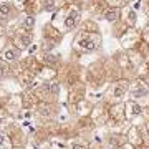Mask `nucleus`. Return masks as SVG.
<instances>
[{
  "mask_svg": "<svg viewBox=\"0 0 149 149\" xmlns=\"http://www.w3.org/2000/svg\"><path fill=\"white\" fill-rule=\"evenodd\" d=\"M129 93H131V100L134 101H141L146 96H149V86L144 85V81H133L129 86Z\"/></svg>",
  "mask_w": 149,
  "mask_h": 149,
  "instance_id": "obj_3",
  "label": "nucleus"
},
{
  "mask_svg": "<svg viewBox=\"0 0 149 149\" xmlns=\"http://www.w3.org/2000/svg\"><path fill=\"white\" fill-rule=\"evenodd\" d=\"M20 58V50L15 45H8V47L2 52V60L7 63H15L17 60Z\"/></svg>",
  "mask_w": 149,
  "mask_h": 149,
  "instance_id": "obj_7",
  "label": "nucleus"
},
{
  "mask_svg": "<svg viewBox=\"0 0 149 149\" xmlns=\"http://www.w3.org/2000/svg\"><path fill=\"white\" fill-rule=\"evenodd\" d=\"M7 100H8V98H7V91L5 90H0V109H3Z\"/></svg>",
  "mask_w": 149,
  "mask_h": 149,
  "instance_id": "obj_16",
  "label": "nucleus"
},
{
  "mask_svg": "<svg viewBox=\"0 0 149 149\" xmlns=\"http://www.w3.org/2000/svg\"><path fill=\"white\" fill-rule=\"evenodd\" d=\"M78 20H80V12L76 10V8H70V12L63 18V30L65 32L73 30V28L78 25Z\"/></svg>",
  "mask_w": 149,
  "mask_h": 149,
  "instance_id": "obj_6",
  "label": "nucleus"
},
{
  "mask_svg": "<svg viewBox=\"0 0 149 149\" xmlns=\"http://www.w3.org/2000/svg\"><path fill=\"white\" fill-rule=\"evenodd\" d=\"M119 17V12H118V8H113V10H108L106 13H104V18H106L108 22H114Z\"/></svg>",
  "mask_w": 149,
  "mask_h": 149,
  "instance_id": "obj_14",
  "label": "nucleus"
},
{
  "mask_svg": "<svg viewBox=\"0 0 149 149\" xmlns=\"http://www.w3.org/2000/svg\"><path fill=\"white\" fill-rule=\"evenodd\" d=\"M124 114H126V119H134L143 114V106L141 103L134 101V100H129V101L124 103Z\"/></svg>",
  "mask_w": 149,
  "mask_h": 149,
  "instance_id": "obj_5",
  "label": "nucleus"
},
{
  "mask_svg": "<svg viewBox=\"0 0 149 149\" xmlns=\"http://www.w3.org/2000/svg\"><path fill=\"white\" fill-rule=\"evenodd\" d=\"M148 15H149V7H148Z\"/></svg>",
  "mask_w": 149,
  "mask_h": 149,
  "instance_id": "obj_23",
  "label": "nucleus"
},
{
  "mask_svg": "<svg viewBox=\"0 0 149 149\" xmlns=\"http://www.w3.org/2000/svg\"><path fill=\"white\" fill-rule=\"evenodd\" d=\"M12 12H13L12 3H8V2H2V3H0V17L7 18V17L12 15Z\"/></svg>",
  "mask_w": 149,
  "mask_h": 149,
  "instance_id": "obj_10",
  "label": "nucleus"
},
{
  "mask_svg": "<svg viewBox=\"0 0 149 149\" xmlns=\"http://www.w3.org/2000/svg\"><path fill=\"white\" fill-rule=\"evenodd\" d=\"M13 149H23V148H20V146H15V148H13Z\"/></svg>",
  "mask_w": 149,
  "mask_h": 149,
  "instance_id": "obj_22",
  "label": "nucleus"
},
{
  "mask_svg": "<svg viewBox=\"0 0 149 149\" xmlns=\"http://www.w3.org/2000/svg\"><path fill=\"white\" fill-rule=\"evenodd\" d=\"M124 2L126 0H108V3H111L113 7H121V5H124Z\"/></svg>",
  "mask_w": 149,
  "mask_h": 149,
  "instance_id": "obj_17",
  "label": "nucleus"
},
{
  "mask_svg": "<svg viewBox=\"0 0 149 149\" xmlns=\"http://www.w3.org/2000/svg\"><path fill=\"white\" fill-rule=\"evenodd\" d=\"M144 131H146V136L149 139V123H146V126H144Z\"/></svg>",
  "mask_w": 149,
  "mask_h": 149,
  "instance_id": "obj_20",
  "label": "nucleus"
},
{
  "mask_svg": "<svg viewBox=\"0 0 149 149\" xmlns=\"http://www.w3.org/2000/svg\"><path fill=\"white\" fill-rule=\"evenodd\" d=\"M118 149H129V148H126V146H121V148H118ZM133 149V148H131Z\"/></svg>",
  "mask_w": 149,
  "mask_h": 149,
  "instance_id": "obj_21",
  "label": "nucleus"
},
{
  "mask_svg": "<svg viewBox=\"0 0 149 149\" xmlns=\"http://www.w3.org/2000/svg\"><path fill=\"white\" fill-rule=\"evenodd\" d=\"M8 76V63L0 60V81H3Z\"/></svg>",
  "mask_w": 149,
  "mask_h": 149,
  "instance_id": "obj_12",
  "label": "nucleus"
},
{
  "mask_svg": "<svg viewBox=\"0 0 149 149\" xmlns=\"http://www.w3.org/2000/svg\"><path fill=\"white\" fill-rule=\"evenodd\" d=\"M129 134H134V136H138V128H133V129H131V131H129ZM129 141H133V143H136V144H138V143H141V139H136V138H133V139H129Z\"/></svg>",
  "mask_w": 149,
  "mask_h": 149,
  "instance_id": "obj_18",
  "label": "nucleus"
},
{
  "mask_svg": "<svg viewBox=\"0 0 149 149\" xmlns=\"http://www.w3.org/2000/svg\"><path fill=\"white\" fill-rule=\"evenodd\" d=\"M70 149H90L88 148V144L85 141H81V139H74L70 143Z\"/></svg>",
  "mask_w": 149,
  "mask_h": 149,
  "instance_id": "obj_13",
  "label": "nucleus"
},
{
  "mask_svg": "<svg viewBox=\"0 0 149 149\" xmlns=\"http://www.w3.org/2000/svg\"><path fill=\"white\" fill-rule=\"evenodd\" d=\"M129 86H131V85H129L126 80L116 81V83L109 88V91H108V101L119 103L123 98L129 93Z\"/></svg>",
  "mask_w": 149,
  "mask_h": 149,
  "instance_id": "obj_2",
  "label": "nucleus"
},
{
  "mask_svg": "<svg viewBox=\"0 0 149 149\" xmlns=\"http://www.w3.org/2000/svg\"><path fill=\"white\" fill-rule=\"evenodd\" d=\"M124 20L128 23H131V25H134L136 23V12L131 10V8H126L124 10Z\"/></svg>",
  "mask_w": 149,
  "mask_h": 149,
  "instance_id": "obj_11",
  "label": "nucleus"
},
{
  "mask_svg": "<svg viewBox=\"0 0 149 149\" xmlns=\"http://www.w3.org/2000/svg\"><path fill=\"white\" fill-rule=\"evenodd\" d=\"M13 42H15V47L18 48V50H22V48H27L28 45H30L32 37H30V33H25V30H22V32H18L15 35Z\"/></svg>",
  "mask_w": 149,
  "mask_h": 149,
  "instance_id": "obj_8",
  "label": "nucleus"
},
{
  "mask_svg": "<svg viewBox=\"0 0 149 149\" xmlns=\"http://www.w3.org/2000/svg\"><path fill=\"white\" fill-rule=\"evenodd\" d=\"M22 25L25 27V30H30V28H33V25H35L33 17H23V18H22Z\"/></svg>",
  "mask_w": 149,
  "mask_h": 149,
  "instance_id": "obj_15",
  "label": "nucleus"
},
{
  "mask_svg": "<svg viewBox=\"0 0 149 149\" xmlns=\"http://www.w3.org/2000/svg\"><path fill=\"white\" fill-rule=\"evenodd\" d=\"M101 38L96 33H90V32H81L78 37L74 38V47L85 50V52H95L96 48L100 47Z\"/></svg>",
  "mask_w": 149,
  "mask_h": 149,
  "instance_id": "obj_1",
  "label": "nucleus"
},
{
  "mask_svg": "<svg viewBox=\"0 0 149 149\" xmlns=\"http://www.w3.org/2000/svg\"><path fill=\"white\" fill-rule=\"evenodd\" d=\"M0 149H13V143H12L10 136L3 131H0Z\"/></svg>",
  "mask_w": 149,
  "mask_h": 149,
  "instance_id": "obj_9",
  "label": "nucleus"
},
{
  "mask_svg": "<svg viewBox=\"0 0 149 149\" xmlns=\"http://www.w3.org/2000/svg\"><path fill=\"white\" fill-rule=\"evenodd\" d=\"M45 8H47V10H53L55 8V0H45Z\"/></svg>",
  "mask_w": 149,
  "mask_h": 149,
  "instance_id": "obj_19",
  "label": "nucleus"
},
{
  "mask_svg": "<svg viewBox=\"0 0 149 149\" xmlns=\"http://www.w3.org/2000/svg\"><path fill=\"white\" fill-rule=\"evenodd\" d=\"M3 109H5V113L8 116H18L22 113V109H23V100H22L18 95L10 96V98L7 100Z\"/></svg>",
  "mask_w": 149,
  "mask_h": 149,
  "instance_id": "obj_4",
  "label": "nucleus"
}]
</instances>
